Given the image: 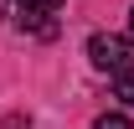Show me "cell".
<instances>
[{
	"instance_id": "2",
	"label": "cell",
	"mask_w": 134,
	"mask_h": 129,
	"mask_svg": "<svg viewBox=\"0 0 134 129\" xmlns=\"http://www.w3.org/2000/svg\"><path fill=\"white\" fill-rule=\"evenodd\" d=\"M57 10H62V0H10V16H16L21 31L31 36H57Z\"/></svg>"
},
{
	"instance_id": "4",
	"label": "cell",
	"mask_w": 134,
	"mask_h": 129,
	"mask_svg": "<svg viewBox=\"0 0 134 129\" xmlns=\"http://www.w3.org/2000/svg\"><path fill=\"white\" fill-rule=\"evenodd\" d=\"M93 129H134V124H129V114H98Z\"/></svg>"
},
{
	"instance_id": "1",
	"label": "cell",
	"mask_w": 134,
	"mask_h": 129,
	"mask_svg": "<svg viewBox=\"0 0 134 129\" xmlns=\"http://www.w3.org/2000/svg\"><path fill=\"white\" fill-rule=\"evenodd\" d=\"M88 57H93V67H103V72H124V67H134V41L129 36H114V31H93L88 36Z\"/></svg>"
},
{
	"instance_id": "5",
	"label": "cell",
	"mask_w": 134,
	"mask_h": 129,
	"mask_svg": "<svg viewBox=\"0 0 134 129\" xmlns=\"http://www.w3.org/2000/svg\"><path fill=\"white\" fill-rule=\"evenodd\" d=\"M129 31H134V10H129Z\"/></svg>"
},
{
	"instance_id": "3",
	"label": "cell",
	"mask_w": 134,
	"mask_h": 129,
	"mask_svg": "<svg viewBox=\"0 0 134 129\" xmlns=\"http://www.w3.org/2000/svg\"><path fill=\"white\" fill-rule=\"evenodd\" d=\"M114 93H119V103H129V109H134V67H124V72L114 78Z\"/></svg>"
}]
</instances>
